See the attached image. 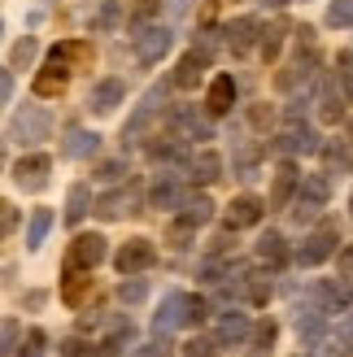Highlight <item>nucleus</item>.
<instances>
[{
  "instance_id": "nucleus-25",
  "label": "nucleus",
  "mask_w": 353,
  "mask_h": 357,
  "mask_svg": "<svg viewBox=\"0 0 353 357\" xmlns=\"http://www.w3.org/2000/svg\"><path fill=\"white\" fill-rule=\"evenodd\" d=\"M179 218L188 222V227H205L209 218H214V201L209 196H192V201H183V213Z\"/></svg>"
},
{
  "instance_id": "nucleus-7",
  "label": "nucleus",
  "mask_w": 353,
  "mask_h": 357,
  "mask_svg": "<svg viewBox=\"0 0 353 357\" xmlns=\"http://www.w3.org/2000/svg\"><path fill=\"white\" fill-rule=\"evenodd\" d=\"M323 205H327V178H323V174H310L306 183H301L296 205H292V218H296V222H310Z\"/></svg>"
},
{
  "instance_id": "nucleus-20",
  "label": "nucleus",
  "mask_w": 353,
  "mask_h": 357,
  "mask_svg": "<svg viewBox=\"0 0 353 357\" xmlns=\"http://www.w3.org/2000/svg\"><path fill=\"white\" fill-rule=\"evenodd\" d=\"M218 174H223V157L214 149H201L192 157V178H197V183H214Z\"/></svg>"
},
{
  "instance_id": "nucleus-23",
  "label": "nucleus",
  "mask_w": 353,
  "mask_h": 357,
  "mask_svg": "<svg viewBox=\"0 0 353 357\" xmlns=\"http://www.w3.org/2000/svg\"><path fill=\"white\" fill-rule=\"evenodd\" d=\"M92 209V188L87 183H75L66 196V222H83V213Z\"/></svg>"
},
{
  "instance_id": "nucleus-46",
  "label": "nucleus",
  "mask_w": 353,
  "mask_h": 357,
  "mask_svg": "<svg viewBox=\"0 0 353 357\" xmlns=\"http://www.w3.org/2000/svg\"><path fill=\"white\" fill-rule=\"evenodd\" d=\"M0 96H5V105L13 100V70H5V79H0Z\"/></svg>"
},
{
  "instance_id": "nucleus-40",
  "label": "nucleus",
  "mask_w": 353,
  "mask_h": 357,
  "mask_svg": "<svg viewBox=\"0 0 353 357\" xmlns=\"http://www.w3.org/2000/svg\"><path fill=\"white\" fill-rule=\"evenodd\" d=\"M249 301H253V305H266V301H271V283L253 279V283H249Z\"/></svg>"
},
{
  "instance_id": "nucleus-28",
  "label": "nucleus",
  "mask_w": 353,
  "mask_h": 357,
  "mask_svg": "<svg viewBox=\"0 0 353 357\" xmlns=\"http://www.w3.org/2000/svg\"><path fill=\"white\" fill-rule=\"evenodd\" d=\"M35 52H40V44H35L31 35H22V40L13 44V52H9V70H27L35 61Z\"/></svg>"
},
{
  "instance_id": "nucleus-52",
  "label": "nucleus",
  "mask_w": 353,
  "mask_h": 357,
  "mask_svg": "<svg viewBox=\"0 0 353 357\" xmlns=\"http://www.w3.org/2000/svg\"><path fill=\"white\" fill-rule=\"evenodd\" d=\"M349 209H353V196H349Z\"/></svg>"
},
{
  "instance_id": "nucleus-41",
  "label": "nucleus",
  "mask_w": 353,
  "mask_h": 357,
  "mask_svg": "<svg viewBox=\"0 0 353 357\" xmlns=\"http://www.w3.org/2000/svg\"><path fill=\"white\" fill-rule=\"evenodd\" d=\"M83 292H87V283H83L79 275L66 283V301H70V305H79V301H83Z\"/></svg>"
},
{
  "instance_id": "nucleus-1",
  "label": "nucleus",
  "mask_w": 353,
  "mask_h": 357,
  "mask_svg": "<svg viewBox=\"0 0 353 357\" xmlns=\"http://www.w3.org/2000/svg\"><path fill=\"white\" fill-rule=\"evenodd\" d=\"M340 248V231H336V222H319L310 231V236L301 240V253H296V261L301 266H323L331 253Z\"/></svg>"
},
{
  "instance_id": "nucleus-18",
  "label": "nucleus",
  "mask_w": 353,
  "mask_h": 357,
  "mask_svg": "<svg viewBox=\"0 0 353 357\" xmlns=\"http://www.w3.org/2000/svg\"><path fill=\"white\" fill-rule=\"evenodd\" d=\"M257 257L271 266V271H279V266H288V244H284V236L279 231H266V236L257 240Z\"/></svg>"
},
{
  "instance_id": "nucleus-13",
  "label": "nucleus",
  "mask_w": 353,
  "mask_h": 357,
  "mask_svg": "<svg viewBox=\"0 0 353 357\" xmlns=\"http://www.w3.org/2000/svg\"><path fill=\"white\" fill-rule=\"evenodd\" d=\"M262 213H266V205L257 201V196H236L232 205H227V227L240 231V227H253Z\"/></svg>"
},
{
  "instance_id": "nucleus-37",
  "label": "nucleus",
  "mask_w": 353,
  "mask_h": 357,
  "mask_svg": "<svg viewBox=\"0 0 353 357\" xmlns=\"http://www.w3.org/2000/svg\"><path fill=\"white\" fill-rule=\"evenodd\" d=\"M275 335H279V331H275V323H271V318H266V323H262V327L253 331V349H257V353H271V344H275Z\"/></svg>"
},
{
  "instance_id": "nucleus-35",
  "label": "nucleus",
  "mask_w": 353,
  "mask_h": 357,
  "mask_svg": "<svg viewBox=\"0 0 353 357\" xmlns=\"http://www.w3.org/2000/svg\"><path fill=\"white\" fill-rule=\"evenodd\" d=\"M314 296H319L327 310H340V305H345V292L336 288V283H319V288H314Z\"/></svg>"
},
{
  "instance_id": "nucleus-3",
  "label": "nucleus",
  "mask_w": 353,
  "mask_h": 357,
  "mask_svg": "<svg viewBox=\"0 0 353 357\" xmlns=\"http://www.w3.org/2000/svg\"><path fill=\"white\" fill-rule=\"evenodd\" d=\"M48 170H52L48 153H27V157H17V166H13V183L22 192H44L48 188Z\"/></svg>"
},
{
  "instance_id": "nucleus-38",
  "label": "nucleus",
  "mask_w": 353,
  "mask_h": 357,
  "mask_svg": "<svg viewBox=\"0 0 353 357\" xmlns=\"http://www.w3.org/2000/svg\"><path fill=\"white\" fill-rule=\"evenodd\" d=\"M131 357H170V344H166V335H157V340H149V344H140Z\"/></svg>"
},
{
  "instance_id": "nucleus-30",
  "label": "nucleus",
  "mask_w": 353,
  "mask_h": 357,
  "mask_svg": "<svg viewBox=\"0 0 353 357\" xmlns=\"http://www.w3.org/2000/svg\"><path fill=\"white\" fill-rule=\"evenodd\" d=\"M327 26H353V0H331L327 5Z\"/></svg>"
},
{
  "instance_id": "nucleus-44",
  "label": "nucleus",
  "mask_w": 353,
  "mask_h": 357,
  "mask_svg": "<svg viewBox=\"0 0 353 357\" xmlns=\"http://www.w3.org/2000/svg\"><path fill=\"white\" fill-rule=\"evenodd\" d=\"M209 349H214V344H205V340H192V344H183V357H209Z\"/></svg>"
},
{
  "instance_id": "nucleus-43",
  "label": "nucleus",
  "mask_w": 353,
  "mask_h": 357,
  "mask_svg": "<svg viewBox=\"0 0 353 357\" xmlns=\"http://www.w3.org/2000/svg\"><path fill=\"white\" fill-rule=\"evenodd\" d=\"M323 157H327V166H331V170H336V166L345 170V166H349V153H345V149H323Z\"/></svg>"
},
{
  "instance_id": "nucleus-8",
  "label": "nucleus",
  "mask_w": 353,
  "mask_h": 357,
  "mask_svg": "<svg viewBox=\"0 0 353 357\" xmlns=\"http://www.w3.org/2000/svg\"><path fill=\"white\" fill-rule=\"evenodd\" d=\"M183 323H192L188 296H183V292H166V301H162V310H157V318H153V327H157V335H166V331H174V327H183Z\"/></svg>"
},
{
  "instance_id": "nucleus-17",
  "label": "nucleus",
  "mask_w": 353,
  "mask_h": 357,
  "mask_svg": "<svg viewBox=\"0 0 353 357\" xmlns=\"http://www.w3.org/2000/svg\"><path fill=\"white\" fill-rule=\"evenodd\" d=\"M249 318H244V314H227L223 318V323H218V335H214V344L223 349V344H244V340H249Z\"/></svg>"
},
{
  "instance_id": "nucleus-47",
  "label": "nucleus",
  "mask_w": 353,
  "mask_h": 357,
  "mask_svg": "<svg viewBox=\"0 0 353 357\" xmlns=\"http://www.w3.org/2000/svg\"><path fill=\"white\" fill-rule=\"evenodd\" d=\"M188 5H192V0H166V9H170V13H183Z\"/></svg>"
},
{
  "instance_id": "nucleus-5",
  "label": "nucleus",
  "mask_w": 353,
  "mask_h": 357,
  "mask_svg": "<svg viewBox=\"0 0 353 357\" xmlns=\"http://www.w3.org/2000/svg\"><path fill=\"white\" fill-rule=\"evenodd\" d=\"M153 261H157V248H153V240H144V236L127 240V244L118 248V257H114L118 275H140V271H149Z\"/></svg>"
},
{
  "instance_id": "nucleus-27",
  "label": "nucleus",
  "mask_w": 353,
  "mask_h": 357,
  "mask_svg": "<svg viewBox=\"0 0 353 357\" xmlns=\"http://www.w3.org/2000/svg\"><path fill=\"white\" fill-rule=\"evenodd\" d=\"M284 35H288V22H284V17L262 31V52H266V61H275V57H279V48H284Z\"/></svg>"
},
{
  "instance_id": "nucleus-22",
  "label": "nucleus",
  "mask_w": 353,
  "mask_h": 357,
  "mask_svg": "<svg viewBox=\"0 0 353 357\" xmlns=\"http://www.w3.org/2000/svg\"><path fill=\"white\" fill-rule=\"evenodd\" d=\"M253 35H257L253 17H236V22L227 26V44H232V52H249L253 48Z\"/></svg>"
},
{
  "instance_id": "nucleus-14",
  "label": "nucleus",
  "mask_w": 353,
  "mask_h": 357,
  "mask_svg": "<svg viewBox=\"0 0 353 357\" xmlns=\"http://www.w3.org/2000/svg\"><path fill=\"white\" fill-rule=\"evenodd\" d=\"M100 144V135L96 131H87V127H66V139H61V153L66 157H75V162H83V157H92Z\"/></svg>"
},
{
  "instance_id": "nucleus-10",
  "label": "nucleus",
  "mask_w": 353,
  "mask_h": 357,
  "mask_svg": "<svg viewBox=\"0 0 353 357\" xmlns=\"http://www.w3.org/2000/svg\"><path fill=\"white\" fill-rule=\"evenodd\" d=\"M205 66H209V52L205 48H192V52H183L179 57V66H174V87H197L201 83V75H205Z\"/></svg>"
},
{
  "instance_id": "nucleus-31",
  "label": "nucleus",
  "mask_w": 353,
  "mask_h": 357,
  "mask_svg": "<svg viewBox=\"0 0 353 357\" xmlns=\"http://www.w3.org/2000/svg\"><path fill=\"white\" fill-rule=\"evenodd\" d=\"M174 122H179V127L188 131V139H209V122H201L197 114H188V109H179V114H174Z\"/></svg>"
},
{
  "instance_id": "nucleus-24",
  "label": "nucleus",
  "mask_w": 353,
  "mask_h": 357,
  "mask_svg": "<svg viewBox=\"0 0 353 357\" xmlns=\"http://www.w3.org/2000/svg\"><path fill=\"white\" fill-rule=\"evenodd\" d=\"M96 213H100V218H122V213H131V192H122V188L105 192L96 201Z\"/></svg>"
},
{
  "instance_id": "nucleus-45",
  "label": "nucleus",
  "mask_w": 353,
  "mask_h": 357,
  "mask_svg": "<svg viewBox=\"0 0 353 357\" xmlns=\"http://www.w3.org/2000/svg\"><path fill=\"white\" fill-rule=\"evenodd\" d=\"M17 349V323H13V318H9V323H5V357Z\"/></svg>"
},
{
  "instance_id": "nucleus-39",
  "label": "nucleus",
  "mask_w": 353,
  "mask_h": 357,
  "mask_svg": "<svg viewBox=\"0 0 353 357\" xmlns=\"http://www.w3.org/2000/svg\"><path fill=\"white\" fill-rule=\"evenodd\" d=\"M0 231H5V236H13V231H17V209L9 201L0 205Z\"/></svg>"
},
{
  "instance_id": "nucleus-48",
  "label": "nucleus",
  "mask_w": 353,
  "mask_h": 357,
  "mask_svg": "<svg viewBox=\"0 0 353 357\" xmlns=\"http://www.w3.org/2000/svg\"><path fill=\"white\" fill-rule=\"evenodd\" d=\"M345 96H349V105H353V70L345 75Z\"/></svg>"
},
{
  "instance_id": "nucleus-4",
  "label": "nucleus",
  "mask_w": 353,
  "mask_h": 357,
  "mask_svg": "<svg viewBox=\"0 0 353 357\" xmlns=\"http://www.w3.org/2000/svg\"><path fill=\"white\" fill-rule=\"evenodd\" d=\"M170 40H174V35H170L166 26H140L135 40H131V44H135V61H140V66H157V61L170 52Z\"/></svg>"
},
{
  "instance_id": "nucleus-9",
  "label": "nucleus",
  "mask_w": 353,
  "mask_h": 357,
  "mask_svg": "<svg viewBox=\"0 0 353 357\" xmlns=\"http://www.w3.org/2000/svg\"><path fill=\"white\" fill-rule=\"evenodd\" d=\"M70 75H75V66H66L57 57H48V66L35 75V96H57L61 87L70 83Z\"/></svg>"
},
{
  "instance_id": "nucleus-15",
  "label": "nucleus",
  "mask_w": 353,
  "mask_h": 357,
  "mask_svg": "<svg viewBox=\"0 0 353 357\" xmlns=\"http://www.w3.org/2000/svg\"><path fill=\"white\" fill-rule=\"evenodd\" d=\"M232 105H236V79L232 75H218L214 83H209V92H205V109L218 118V114L232 109Z\"/></svg>"
},
{
  "instance_id": "nucleus-42",
  "label": "nucleus",
  "mask_w": 353,
  "mask_h": 357,
  "mask_svg": "<svg viewBox=\"0 0 353 357\" xmlns=\"http://www.w3.org/2000/svg\"><path fill=\"white\" fill-rule=\"evenodd\" d=\"M122 170H127L122 162H100V166H96V174H100V178H110V183H118V178H122Z\"/></svg>"
},
{
  "instance_id": "nucleus-33",
  "label": "nucleus",
  "mask_w": 353,
  "mask_h": 357,
  "mask_svg": "<svg viewBox=\"0 0 353 357\" xmlns=\"http://www.w3.org/2000/svg\"><path fill=\"white\" fill-rule=\"evenodd\" d=\"M118 17H122V5H118V0H105L100 13L92 17V31H110V26H118Z\"/></svg>"
},
{
  "instance_id": "nucleus-16",
  "label": "nucleus",
  "mask_w": 353,
  "mask_h": 357,
  "mask_svg": "<svg viewBox=\"0 0 353 357\" xmlns=\"http://www.w3.org/2000/svg\"><path fill=\"white\" fill-rule=\"evenodd\" d=\"M275 149L288 153V157H292V153H319V135H314L310 127H296V122H292V127L275 139Z\"/></svg>"
},
{
  "instance_id": "nucleus-21",
  "label": "nucleus",
  "mask_w": 353,
  "mask_h": 357,
  "mask_svg": "<svg viewBox=\"0 0 353 357\" xmlns=\"http://www.w3.org/2000/svg\"><path fill=\"white\" fill-rule=\"evenodd\" d=\"M48 57H57V61H66V66H75V70H79V66L92 61V44H87V40H66V44L52 48Z\"/></svg>"
},
{
  "instance_id": "nucleus-34",
  "label": "nucleus",
  "mask_w": 353,
  "mask_h": 357,
  "mask_svg": "<svg viewBox=\"0 0 353 357\" xmlns=\"http://www.w3.org/2000/svg\"><path fill=\"white\" fill-rule=\"evenodd\" d=\"M44 344H48V335L40 327H31L27 340H22V349H17V357H44Z\"/></svg>"
},
{
  "instance_id": "nucleus-19",
  "label": "nucleus",
  "mask_w": 353,
  "mask_h": 357,
  "mask_svg": "<svg viewBox=\"0 0 353 357\" xmlns=\"http://www.w3.org/2000/svg\"><path fill=\"white\" fill-rule=\"evenodd\" d=\"M323 331H327L323 310H306V314H296V335H301V344H319V340H323Z\"/></svg>"
},
{
  "instance_id": "nucleus-32",
  "label": "nucleus",
  "mask_w": 353,
  "mask_h": 357,
  "mask_svg": "<svg viewBox=\"0 0 353 357\" xmlns=\"http://www.w3.org/2000/svg\"><path fill=\"white\" fill-rule=\"evenodd\" d=\"M149 205H153V209H170V205H179V188H174V183H157V188L149 192Z\"/></svg>"
},
{
  "instance_id": "nucleus-29",
  "label": "nucleus",
  "mask_w": 353,
  "mask_h": 357,
  "mask_svg": "<svg viewBox=\"0 0 353 357\" xmlns=\"http://www.w3.org/2000/svg\"><path fill=\"white\" fill-rule=\"evenodd\" d=\"M149 296V283L144 279H122V288H118V301H122V305H140V301H144Z\"/></svg>"
},
{
  "instance_id": "nucleus-2",
  "label": "nucleus",
  "mask_w": 353,
  "mask_h": 357,
  "mask_svg": "<svg viewBox=\"0 0 353 357\" xmlns=\"http://www.w3.org/2000/svg\"><path fill=\"white\" fill-rule=\"evenodd\" d=\"M100 261H105V236H75V244L66 253V279L96 271Z\"/></svg>"
},
{
  "instance_id": "nucleus-36",
  "label": "nucleus",
  "mask_w": 353,
  "mask_h": 357,
  "mask_svg": "<svg viewBox=\"0 0 353 357\" xmlns=\"http://www.w3.org/2000/svg\"><path fill=\"white\" fill-rule=\"evenodd\" d=\"M192 231H197V227H188L183 218H174V222H170V231H166V240H170L174 248H188V240H192Z\"/></svg>"
},
{
  "instance_id": "nucleus-51",
  "label": "nucleus",
  "mask_w": 353,
  "mask_h": 357,
  "mask_svg": "<svg viewBox=\"0 0 353 357\" xmlns=\"http://www.w3.org/2000/svg\"><path fill=\"white\" fill-rule=\"evenodd\" d=\"M349 135H353V122H349Z\"/></svg>"
},
{
  "instance_id": "nucleus-12",
  "label": "nucleus",
  "mask_w": 353,
  "mask_h": 357,
  "mask_svg": "<svg viewBox=\"0 0 353 357\" xmlns=\"http://www.w3.org/2000/svg\"><path fill=\"white\" fill-rule=\"evenodd\" d=\"M122 100H127V87H122L118 79H100V83L92 87V96H87V105H92L96 114H114Z\"/></svg>"
},
{
  "instance_id": "nucleus-11",
  "label": "nucleus",
  "mask_w": 353,
  "mask_h": 357,
  "mask_svg": "<svg viewBox=\"0 0 353 357\" xmlns=\"http://www.w3.org/2000/svg\"><path fill=\"white\" fill-rule=\"evenodd\" d=\"M296 188H301V174H296V166H292V162H279V170H275V188H271V209H288Z\"/></svg>"
},
{
  "instance_id": "nucleus-49",
  "label": "nucleus",
  "mask_w": 353,
  "mask_h": 357,
  "mask_svg": "<svg viewBox=\"0 0 353 357\" xmlns=\"http://www.w3.org/2000/svg\"><path fill=\"white\" fill-rule=\"evenodd\" d=\"M340 335H345V340H353V318H349V323H340Z\"/></svg>"
},
{
  "instance_id": "nucleus-26",
  "label": "nucleus",
  "mask_w": 353,
  "mask_h": 357,
  "mask_svg": "<svg viewBox=\"0 0 353 357\" xmlns=\"http://www.w3.org/2000/svg\"><path fill=\"white\" fill-rule=\"evenodd\" d=\"M48 231H52V209H35L27 222V248H40L48 240Z\"/></svg>"
},
{
  "instance_id": "nucleus-6",
  "label": "nucleus",
  "mask_w": 353,
  "mask_h": 357,
  "mask_svg": "<svg viewBox=\"0 0 353 357\" xmlns=\"http://www.w3.org/2000/svg\"><path fill=\"white\" fill-rule=\"evenodd\" d=\"M48 127H52V118H48L44 109H35V105H22V114L13 118L9 135L17 139V144H35V139H44V135H48Z\"/></svg>"
},
{
  "instance_id": "nucleus-50",
  "label": "nucleus",
  "mask_w": 353,
  "mask_h": 357,
  "mask_svg": "<svg viewBox=\"0 0 353 357\" xmlns=\"http://www.w3.org/2000/svg\"><path fill=\"white\" fill-rule=\"evenodd\" d=\"M266 5H275V9H279V5H288V0H266Z\"/></svg>"
}]
</instances>
